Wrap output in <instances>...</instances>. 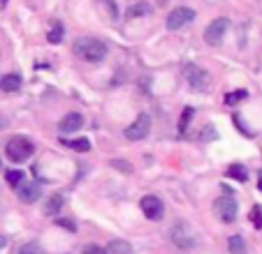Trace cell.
Wrapping results in <instances>:
<instances>
[{
  "mask_svg": "<svg viewBox=\"0 0 262 254\" xmlns=\"http://www.w3.org/2000/svg\"><path fill=\"white\" fill-rule=\"evenodd\" d=\"M216 137H218V134H216V130H213L211 125H209L207 130H204V132L200 134V139H202V141H207V139H216Z\"/></svg>",
  "mask_w": 262,
  "mask_h": 254,
  "instance_id": "26",
  "label": "cell"
},
{
  "mask_svg": "<svg viewBox=\"0 0 262 254\" xmlns=\"http://www.w3.org/2000/svg\"><path fill=\"white\" fill-rule=\"evenodd\" d=\"M81 254H107V249H102L100 245H86Z\"/></svg>",
  "mask_w": 262,
  "mask_h": 254,
  "instance_id": "25",
  "label": "cell"
},
{
  "mask_svg": "<svg viewBox=\"0 0 262 254\" xmlns=\"http://www.w3.org/2000/svg\"><path fill=\"white\" fill-rule=\"evenodd\" d=\"M230 28V21L228 19H213L211 23L207 26V30H204V39H207V44L211 46H218L223 42V37H225V33H228Z\"/></svg>",
  "mask_w": 262,
  "mask_h": 254,
  "instance_id": "4",
  "label": "cell"
},
{
  "mask_svg": "<svg viewBox=\"0 0 262 254\" xmlns=\"http://www.w3.org/2000/svg\"><path fill=\"white\" fill-rule=\"evenodd\" d=\"M5 245H7V238L0 234V249H5Z\"/></svg>",
  "mask_w": 262,
  "mask_h": 254,
  "instance_id": "30",
  "label": "cell"
},
{
  "mask_svg": "<svg viewBox=\"0 0 262 254\" xmlns=\"http://www.w3.org/2000/svg\"><path fill=\"white\" fill-rule=\"evenodd\" d=\"M60 206H63V196H60V194H54L49 201H47V206H45V213H47V215H49V217L58 215Z\"/></svg>",
  "mask_w": 262,
  "mask_h": 254,
  "instance_id": "16",
  "label": "cell"
},
{
  "mask_svg": "<svg viewBox=\"0 0 262 254\" xmlns=\"http://www.w3.org/2000/svg\"><path fill=\"white\" fill-rule=\"evenodd\" d=\"M0 5H3V7H5V5H7V0H0Z\"/></svg>",
  "mask_w": 262,
  "mask_h": 254,
  "instance_id": "32",
  "label": "cell"
},
{
  "mask_svg": "<svg viewBox=\"0 0 262 254\" xmlns=\"http://www.w3.org/2000/svg\"><path fill=\"white\" fill-rule=\"evenodd\" d=\"M257 190H260V192H262V171H260V173H257Z\"/></svg>",
  "mask_w": 262,
  "mask_h": 254,
  "instance_id": "31",
  "label": "cell"
},
{
  "mask_svg": "<svg viewBox=\"0 0 262 254\" xmlns=\"http://www.w3.org/2000/svg\"><path fill=\"white\" fill-rule=\"evenodd\" d=\"M19 254H42V249L37 243H26L24 247L19 249Z\"/></svg>",
  "mask_w": 262,
  "mask_h": 254,
  "instance_id": "24",
  "label": "cell"
},
{
  "mask_svg": "<svg viewBox=\"0 0 262 254\" xmlns=\"http://www.w3.org/2000/svg\"><path fill=\"white\" fill-rule=\"evenodd\" d=\"M63 37H65V28H63V23H56L54 28L49 30V35H47V39H49L51 44H60V42H63Z\"/></svg>",
  "mask_w": 262,
  "mask_h": 254,
  "instance_id": "19",
  "label": "cell"
},
{
  "mask_svg": "<svg viewBox=\"0 0 262 254\" xmlns=\"http://www.w3.org/2000/svg\"><path fill=\"white\" fill-rule=\"evenodd\" d=\"M16 194H19V199L24 201V204H35V201H40V185L37 183H21L19 187H16Z\"/></svg>",
  "mask_w": 262,
  "mask_h": 254,
  "instance_id": "10",
  "label": "cell"
},
{
  "mask_svg": "<svg viewBox=\"0 0 262 254\" xmlns=\"http://www.w3.org/2000/svg\"><path fill=\"white\" fill-rule=\"evenodd\" d=\"M148 130H151V116H148V113H139L137 120L130 127H125V139L139 141V139H144L148 134Z\"/></svg>",
  "mask_w": 262,
  "mask_h": 254,
  "instance_id": "8",
  "label": "cell"
},
{
  "mask_svg": "<svg viewBox=\"0 0 262 254\" xmlns=\"http://www.w3.org/2000/svg\"><path fill=\"white\" fill-rule=\"evenodd\" d=\"M107 254H135L133 252V245L125 243V240H112V243L107 245Z\"/></svg>",
  "mask_w": 262,
  "mask_h": 254,
  "instance_id": "13",
  "label": "cell"
},
{
  "mask_svg": "<svg viewBox=\"0 0 262 254\" xmlns=\"http://www.w3.org/2000/svg\"><path fill=\"white\" fill-rule=\"evenodd\" d=\"M102 3L109 7V16H114V19H116V14H119V7H116L114 0H102Z\"/></svg>",
  "mask_w": 262,
  "mask_h": 254,
  "instance_id": "27",
  "label": "cell"
},
{
  "mask_svg": "<svg viewBox=\"0 0 262 254\" xmlns=\"http://www.w3.org/2000/svg\"><path fill=\"white\" fill-rule=\"evenodd\" d=\"M169 238H172V243L177 245V247H181V249H190L195 245L193 231L188 229V224H183V222L174 224V229L169 231Z\"/></svg>",
  "mask_w": 262,
  "mask_h": 254,
  "instance_id": "7",
  "label": "cell"
},
{
  "mask_svg": "<svg viewBox=\"0 0 262 254\" xmlns=\"http://www.w3.org/2000/svg\"><path fill=\"white\" fill-rule=\"evenodd\" d=\"M251 222L255 229H262V206H253L251 208Z\"/></svg>",
  "mask_w": 262,
  "mask_h": 254,
  "instance_id": "23",
  "label": "cell"
},
{
  "mask_svg": "<svg viewBox=\"0 0 262 254\" xmlns=\"http://www.w3.org/2000/svg\"><path fill=\"white\" fill-rule=\"evenodd\" d=\"M21 86H24V79L16 72H10L0 79V90H5V93H16V90H21Z\"/></svg>",
  "mask_w": 262,
  "mask_h": 254,
  "instance_id": "12",
  "label": "cell"
},
{
  "mask_svg": "<svg viewBox=\"0 0 262 254\" xmlns=\"http://www.w3.org/2000/svg\"><path fill=\"white\" fill-rule=\"evenodd\" d=\"M228 249L230 254H244L246 252V243H244V238L239 234H234L228 238Z\"/></svg>",
  "mask_w": 262,
  "mask_h": 254,
  "instance_id": "15",
  "label": "cell"
},
{
  "mask_svg": "<svg viewBox=\"0 0 262 254\" xmlns=\"http://www.w3.org/2000/svg\"><path fill=\"white\" fill-rule=\"evenodd\" d=\"M193 19H195L193 10H188V7H177V10H172L169 12V16H167V28L169 30H179V28H183L186 23H190Z\"/></svg>",
  "mask_w": 262,
  "mask_h": 254,
  "instance_id": "9",
  "label": "cell"
},
{
  "mask_svg": "<svg viewBox=\"0 0 262 254\" xmlns=\"http://www.w3.org/2000/svg\"><path fill=\"white\" fill-rule=\"evenodd\" d=\"M114 166H119V169H123V171H130L128 166H125V162H121V160H116V162H112Z\"/></svg>",
  "mask_w": 262,
  "mask_h": 254,
  "instance_id": "29",
  "label": "cell"
},
{
  "mask_svg": "<svg viewBox=\"0 0 262 254\" xmlns=\"http://www.w3.org/2000/svg\"><path fill=\"white\" fill-rule=\"evenodd\" d=\"M35 146L30 139L26 137H12L10 141H7L5 146V155L10 162H14V164H21V162H26L30 155H33Z\"/></svg>",
  "mask_w": 262,
  "mask_h": 254,
  "instance_id": "2",
  "label": "cell"
},
{
  "mask_svg": "<svg viewBox=\"0 0 262 254\" xmlns=\"http://www.w3.org/2000/svg\"><path fill=\"white\" fill-rule=\"evenodd\" d=\"M213 210H216V215L221 217V222H225V224L237 220V201H234L232 196H221V199H216Z\"/></svg>",
  "mask_w": 262,
  "mask_h": 254,
  "instance_id": "6",
  "label": "cell"
},
{
  "mask_svg": "<svg viewBox=\"0 0 262 254\" xmlns=\"http://www.w3.org/2000/svg\"><path fill=\"white\" fill-rule=\"evenodd\" d=\"M74 54L86 63H102L107 56V44L95 37H79L74 42Z\"/></svg>",
  "mask_w": 262,
  "mask_h": 254,
  "instance_id": "1",
  "label": "cell"
},
{
  "mask_svg": "<svg viewBox=\"0 0 262 254\" xmlns=\"http://www.w3.org/2000/svg\"><path fill=\"white\" fill-rule=\"evenodd\" d=\"M183 77H186V81H188V86L193 90H198V93H202V90H207V86L211 83V77H209L207 69L198 67L195 63H188L186 67H183Z\"/></svg>",
  "mask_w": 262,
  "mask_h": 254,
  "instance_id": "3",
  "label": "cell"
},
{
  "mask_svg": "<svg viewBox=\"0 0 262 254\" xmlns=\"http://www.w3.org/2000/svg\"><path fill=\"white\" fill-rule=\"evenodd\" d=\"M5 178L12 187H19L21 183H24V171H19V169H10V171H5Z\"/></svg>",
  "mask_w": 262,
  "mask_h": 254,
  "instance_id": "21",
  "label": "cell"
},
{
  "mask_svg": "<svg viewBox=\"0 0 262 254\" xmlns=\"http://www.w3.org/2000/svg\"><path fill=\"white\" fill-rule=\"evenodd\" d=\"M225 176L234 178V181H239V183H246L248 181V171H246V166H244V164H230L228 171H225Z\"/></svg>",
  "mask_w": 262,
  "mask_h": 254,
  "instance_id": "14",
  "label": "cell"
},
{
  "mask_svg": "<svg viewBox=\"0 0 262 254\" xmlns=\"http://www.w3.org/2000/svg\"><path fill=\"white\" fill-rule=\"evenodd\" d=\"M81 127H84V116H81V113H68V116L58 122L60 134H72V132H77V130H81Z\"/></svg>",
  "mask_w": 262,
  "mask_h": 254,
  "instance_id": "11",
  "label": "cell"
},
{
  "mask_svg": "<svg viewBox=\"0 0 262 254\" xmlns=\"http://www.w3.org/2000/svg\"><path fill=\"white\" fill-rule=\"evenodd\" d=\"M139 206H142V213H144V217H146V220H151V222H160V220H163L165 208H163V201H160L158 196H154V194L142 196Z\"/></svg>",
  "mask_w": 262,
  "mask_h": 254,
  "instance_id": "5",
  "label": "cell"
},
{
  "mask_svg": "<svg viewBox=\"0 0 262 254\" xmlns=\"http://www.w3.org/2000/svg\"><path fill=\"white\" fill-rule=\"evenodd\" d=\"M56 224H60V226H65V229H70V231H74L77 226H74V222H70V220H65V217H58L56 220Z\"/></svg>",
  "mask_w": 262,
  "mask_h": 254,
  "instance_id": "28",
  "label": "cell"
},
{
  "mask_svg": "<svg viewBox=\"0 0 262 254\" xmlns=\"http://www.w3.org/2000/svg\"><path fill=\"white\" fill-rule=\"evenodd\" d=\"M146 14H151V5H146V3L133 5V7H128V12H125L128 19H137V16H146Z\"/></svg>",
  "mask_w": 262,
  "mask_h": 254,
  "instance_id": "17",
  "label": "cell"
},
{
  "mask_svg": "<svg viewBox=\"0 0 262 254\" xmlns=\"http://www.w3.org/2000/svg\"><path fill=\"white\" fill-rule=\"evenodd\" d=\"M65 146H70L72 150H79V153H89V150H91V141H89V139H77V141H68Z\"/></svg>",
  "mask_w": 262,
  "mask_h": 254,
  "instance_id": "22",
  "label": "cell"
},
{
  "mask_svg": "<svg viewBox=\"0 0 262 254\" xmlns=\"http://www.w3.org/2000/svg\"><path fill=\"white\" fill-rule=\"evenodd\" d=\"M193 116H195V109L193 107H186L183 109V113H181V118H179V132H186V127L190 125V120H193Z\"/></svg>",
  "mask_w": 262,
  "mask_h": 254,
  "instance_id": "18",
  "label": "cell"
},
{
  "mask_svg": "<svg viewBox=\"0 0 262 254\" xmlns=\"http://www.w3.org/2000/svg\"><path fill=\"white\" fill-rule=\"evenodd\" d=\"M246 97H248L246 90H234V93H228V95H225V104H228V107H237V104L244 102Z\"/></svg>",
  "mask_w": 262,
  "mask_h": 254,
  "instance_id": "20",
  "label": "cell"
}]
</instances>
